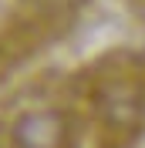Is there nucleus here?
Instances as JSON below:
<instances>
[{
    "label": "nucleus",
    "mask_w": 145,
    "mask_h": 148,
    "mask_svg": "<svg viewBox=\"0 0 145 148\" xmlns=\"http://www.w3.org/2000/svg\"><path fill=\"white\" fill-rule=\"evenodd\" d=\"M61 135V121L51 111H37V114H27V118L17 121L14 128V138L20 141V148H51Z\"/></svg>",
    "instance_id": "f257e3e1"
}]
</instances>
